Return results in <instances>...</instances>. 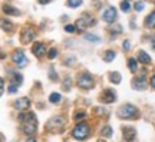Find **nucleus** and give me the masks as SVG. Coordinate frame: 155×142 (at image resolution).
I'll return each instance as SVG.
<instances>
[{"instance_id": "f257e3e1", "label": "nucleus", "mask_w": 155, "mask_h": 142, "mask_svg": "<svg viewBox=\"0 0 155 142\" xmlns=\"http://www.w3.org/2000/svg\"><path fill=\"white\" fill-rule=\"evenodd\" d=\"M19 121L22 122V129L26 135H32L38 131V121L33 112H26V114L19 115Z\"/></svg>"}, {"instance_id": "f03ea898", "label": "nucleus", "mask_w": 155, "mask_h": 142, "mask_svg": "<svg viewBox=\"0 0 155 142\" xmlns=\"http://www.w3.org/2000/svg\"><path fill=\"white\" fill-rule=\"evenodd\" d=\"M137 114H138L137 108H135L134 105H131V104L122 105L121 108H119V111H118V116L122 118V119H129V118H134V116H137Z\"/></svg>"}, {"instance_id": "7ed1b4c3", "label": "nucleus", "mask_w": 155, "mask_h": 142, "mask_svg": "<svg viewBox=\"0 0 155 142\" xmlns=\"http://www.w3.org/2000/svg\"><path fill=\"white\" fill-rule=\"evenodd\" d=\"M89 132H91V128H89L88 124L81 122V124H78V125L73 128L72 135L76 138V139H85V138H88Z\"/></svg>"}, {"instance_id": "20e7f679", "label": "nucleus", "mask_w": 155, "mask_h": 142, "mask_svg": "<svg viewBox=\"0 0 155 142\" xmlns=\"http://www.w3.org/2000/svg\"><path fill=\"white\" fill-rule=\"evenodd\" d=\"M63 125H65V121H63V118H61V116H56V118H52V119L46 124V129H48V131H50V132H55V134H58V132L63 128Z\"/></svg>"}, {"instance_id": "39448f33", "label": "nucleus", "mask_w": 155, "mask_h": 142, "mask_svg": "<svg viewBox=\"0 0 155 142\" xmlns=\"http://www.w3.org/2000/svg\"><path fill=\"white\" fill-rule=\"evenodd\" d=\"M95 23H96V20H95L94 17L89 16V15H85L83 17L78 19L76 23H75V26H76V29H79V30H85V29L94 26Z\"/></svg>"}, {"instance_id": "423d86ee", "label": "nucleus", "mask_w": 155, "mask_h": 142, "mask_svg": "<svg viewBox=\"0 0 155 142\" xmlns=\"http://www.w3.org/2000/svg\"><path fill=\"white\" fill-rule=\"evenodd\" d=\"M12 59H13V63H15L17 68H25V66L28 65V58L25 56L23 50H20V49L15 50V53H13V56H12Z\"/></svg>"}, {"instance_id": "0eeeda50", "label": "nucleus", "mask_w": 155, "mask_h": 142, "mask_svg": "<svg viewBox=\"0 0 155 142\" xmlns=\"http://www.w3.org/2000/svg\"><path fill=\"white\" fill-rule=\"evenodd\" d=\"M78 85L82 89H89V88L94 86V79L89 73H81L78 76Z\"/></svg>"}, {"instance_id": "6e6552de", "label": "nucleus", "mask_w": 155, "mask_h": 142, "mask_svg": "<svg viewBox=\"0 0 155 142\" xmlns=\"http://www.w3.org/2000/svg\"><path fill=\"white\" fill-rule=\"evenodd\" d=\"M35 39V30L30 28H25L22 30V35H20V40H22L23 45L30 43L32 40Z\"/></svg>"}, {"instance_id": "1a4fd4ad", "label": "nucleus", "mask_w": 155, "mask_h": 142, "mask_svg": "<svg viewBox=\"0 0 155 142\" xmlns=\"http://www.w3.org/2000/svg\"><path fill=\"white\" fill-rule=\"evenodd\" d=\"M101 101H102L104 104H112V102H115L116 101L115 92L111 91V89H105L104 92L101 93Z\"/></svg>"}, {"instance_id": "9d476101", "label": "nucleus", "mask_w": 155, "mask_h": 142, "mask_svg": "<svg viewBox=\"0 0 155 142\" xmlns=\"http://www.w3.org/2000/svg\"><path fill=\"white\" fill-rule=\"evenodd\" d=\"M102 19H104L106 23H114L116 20V9L115 7H108V9L104 12Z\"/></svg>"}, {"instance_id": "9b49d317", "label": "nucleus", "mask_w": 155, "mask_h": 142, "mask_svg": "<svg viewBox=\"0 0 155 142\" xmlns=\"http://www.w3.org/2000/svg\"><path fill=\"white\" fill-rule=\"evenodd\" d=\"M30 106V99L29 98H19L17 101H15V108L19 111H26Z\"/></svg>"}, {"instance_id": "f8f14e48", "label": "nucleus", "mask_w": 155, "mask_h": 142, "mask_svg": "<svg viewBox=\"0 0 155 142\" xmlns=\"http://www.w3.org/2000/svg\"><path fill=\"white\" fill-rule=\"evenodd\" d=\"M132 88L134 89H137V91H144L145 88H147V81H145V76L144 75H141L139 78H135L132 81Z\"/></svg>"}, {"instance_id": "ddd939ff", "label": "nucleus", "mask_w": 155, "mask_h": 142, "mask_svg": "<svg viewBox=\"0 0 155 142\" xmlns=\"http://www.w3.org/2000/svg\"><path fill=\"white\" fill-rule=\"evenodd\" d=\"M32 52H33V55L36 58H42L45 55V52H46V46L43 43H35L33 48H32Z\"/></svg>"}, {"instance_id": "4468645a", "label": "nucleus", "mask_w": 155, "mask_h": 142, "mask_svg": "<svg viewBox=\"0 0 155 142\" xmlns=\"http://www.w3.org/2000/svg\"><path fill=\"white\" fill-rule=\"evenodd\" d=\"M0 29H3L5 32H12L13 30V23L7 19H0Z\"/></svg>"}, {"instance_id": "2eb2a0df", "label": "nucleus", "mask_w": 155, "mask_h": 142, "mask_svg": "<svg viewBox=\"0 0 155 142\" xmlns=\"http://www.w3.org/2000/svg\"><path fill=\"white\" fill-rule=\"evenodd\" d=\"M3 12H5L6 15H10V16H19L20 15V12L15 9L13 6H9V5H5L3 6Z\"/></svg>"}, {"instance_id": "dca6fc26", "label": "nucleus", "mask_w": 155, "mask_h": 142, "mask_svg": "<svg viewBox=\"0 0 155 142\" xmlns=\"http://www.w3.org/2000/svg\"><path fill=\"white\" fill-rule=\"evenodd\" d=\"M138 60L141 62V63H144V65H150V63H151L150 55H147L144 50H141V52L138 53Z\"/></svg>"}, {"instance_id": "f3484780", "label": "nucleus", "mask_w": 155, "mask_h": 142, "mask_svg": "<svg viewBox=\"0 0 155 142\" xmlns=\"http://www.w3.org/2000/svg\"><path fill=\"white\" fill-rule=\"evenodd\" d=\"M124 138L127 141H131L135 138V129L134 128H124Z\"/></svg>"}, {"instance_id": "a211bd4d", "label": "nucleus", "mask_w": 155, "mask_h": 142, "mask_svg": "<svg viewBox=\"0 0 155 142\" xmlns=\"http://www.w3.org/2000/svg\"><path fill=\"white\" fill-rule=\"evenodd\" d=\"M10 81H12V83H15V85H22V82H23V76L20 75V73H12L10 75Z\"/></svg>"}, {"instance_id": "6ab92c4d", "label": "nucleus", "mask_w": 155, "mask_h": 142, "mask_svg": "<svg viewBox=\"0 0 155 142\" xmlns=\"http://www.w3.org/2000/svg\"><path fill=\"white\" fill-rule=\"evenodd\" d=\"M121 75L118 73V72H112L111 75H109V81H111L112 83H115V85H118V83H121Z\"/></svg>"}, {"instance_id": "aec40b11", "label": "nucleus", "mask_w": 155, "mask_h": 142, "mask_svg": "<svg viewBox=\"0 0 155 142\" xmlns=\"http://www.w3.org/2000/svg\"><path fill=\"white\" fill-rule=\"evenodd\" d=\"M147 26L148 28H155V12H152L150 16L147 17Z\"/></svg>"}, {"instance_id": "412c9836", "label": "nucleus", "mask_w": 155, "mask_h": 142, "mask_svg": "<svg viewBox=\"0 0 155 142\" xmlns=\"http://www.w3.org/2000/svg\"><path fill=\"white\" fill-rule=\"evenodd\" d=\"M128 68H129V71H131V72H137V69H138V65H137V59L131 58V59L128 60Z\"/></svg>"}, {"instance_id": "4be33fe9", "label": "nucleus", "mask_w": 155, "mask_h": 142, "mask_svg": "<svg viewBox=\"0 0 155 142\" xmlns=\"http://www.w3.org/2000/svg\"><path fill=\"white\" fill-rule=\"evenodd\" d=\"M49 102H52V104H59L61 102V95L59 93H50L49 96Z\"/></svg>"}, {"instance_id": "5701e85b", "label": "nucleus", "mask_w": 155, "mask_h": 142, "mask_svg": "<svg viewBox=\"0 0 155 142\" xmlns=\"http://www.w3.org/2000/svg\"><path fill=\"white\" fill-rule=\"evenodd\" d=\"M83 38L86 39V40H89V42H92V43H95V42H99V40H101L96 35H91V33H86Z\"/></svg>"}, {"instance_id": "b1692460", "label": "nucleus", "mask_w": 155, "mask_h": 142, "mask_svg": "<svg viewBox=\"0 0 155 142\" xmlns=\"http://www.w3.org/2000/svg\"><path fill=\"white\" fill-rule=\"evenodd\" d=\"M81 5H82V0H68V6H69V7H72V9L79 7Z\"/></svg>"}, {"instance_id": "393cba45", "label": "nucleus", "mask_w": 155, "mask_h": 142, "mask_svg": "<svg viewBox=\"0 0 155 142\" xmlns=\"http://www.w3.org/2000/svg\"><path fill=\"white\" fill-rule=\"evenodd\" d=\"M104 59H105V62H112V60L115 59V52H112V50H108Z\"/></svg>"}, {"instance_id": "a878e982", "label": "nucleus", "mask_w": 155, "mask_h": 142, "mask_svg": "<svg viewBox=\"0 0 155 142\" xmlns=\"http://www.w3.org/2000/svg\"><path fill=\"white\" fill-rule=\"evenodd\" d=\"M85 116H86V112H85V111H78V112H75V115H73V118H75V119L76 121H81L82 119V118H85Z\"/></svg>"}, {"instance_id": "bb28decb", "label": "nucleus", "mask_w": 155, "mask_h": 142, "mask_svg": "<svg viewBox=\"0 0 155 142\" xmlns=\"http://www.w3.org/2000/svg\"><path fill=\"white\" fill-rule=\"evenodd\" d=\"M102 135H104V137H112V128L111 126H105V128H104V129H102Z\"/></svg>"}, {"instance_id": "cd10ccee", "label": "nucleus", "mask_w": 155, "mask_h": 142, "mask_svg": "<svg viewBox=\"0 0 155 142\" xmlns=\"http://www.w3.org/2000/svg\"><path fill=\"white\" fill-rule=\"evenodd\" d=\"M58 56V49H55V48H52V49L49 50V53H48V58H49L50 60H53Z\"/></svg>"}, {"instance_id": "c85d7f7f", "label": "nucleus", "mask_w": 155, "mask_h": 142, "mask_svg": "<svg viewBox=\"0 0 155 142\" xmlns=\"http://www.w3.org/2000/svg\"><path fill=\"white\" fill-rule=\"evenodd\" d=\"M121 10L122 12H129V10H131V6H129V3H128L127 0L121 3Z\"/></svg>"}, {"instance_id": "c756f323", "label": "nucleus", "mask_w": 155, "mask_h": 142, "mask_svg": "<svg viewBox=\"0 0 155 142\" xmlns=\"http://www.w3.org/2000/svg\"><path fill=\"white\" fill-rule=\"evenodd\" d=\"M75 62H76V59H75L73 56H69V58H66V59H65V63H66L68 66H72Z\"/></svg>"}, {"instance_id": "7c9ffc66", "label": "nucleus", "mask_w": 155, "mask_h": 142, "mask_svg": "<svg viewBox=\"0 0 155 142\" xmlns=\"http://www.w3.org/2000/svg\"><path fill=\"white\" fill-rule=\"evenodd\" d=\"M121 32H122V26H119V25H116V26H114V28L111 29V33H114V35L121 33Z\"/></svg>"}, {"instance_id": "2f4dec72", "label": "nucleus", "mask_w": 155, "mask_h": 142, "mask_svg": "<svg viewBox=\"0 0 155 142\" xmlns=\"http://www.w3.org/2000/svg\"><path fill=\"white\" fill-rule=\"evenodd\" d=\"M65 30H66L68 33H73L75 30H76V26H72V25H66V26H65Z\"/></svg>"}, {"instance_id": "473e14b6", "label": "nucleus", "mask_w": 155, "mask_h": 142, "mask_svg": "<svg viewBox=\"0 0 155 142\" xmlns=\"http://www.w3.org/2000/svg\"><path fill=\"white\" fill-rule=\"evenodd\" d=\"M16 92H17V85L10 83V86H9V93H16Z\"/></svg>"}, {"instance_id": "72a5a7b5", "label": "nucleus", "mask_w": 155, "mask_h": 142, "mask_svg": "<svg viewBox=\"0 0 155 142\" xmlns=\"http://www.w3.org/2000/svg\"><path fill=\"white\" fill-rule=\"evenodd\" d=\"M142 9H144V3H142V2H137V3H135V10L141 12Z\"/></svg>"}, {"instance_id": "f704fd0d", "label": "nucleus", "mask_w": 155, "mask_h": 142, "mask_svg": "<svg viewBox=\"0 0 155 142\" xmlns=\"http://www.w3.org/2000/svg\"><path fill=\"white\" fill-rule=\"evenodd\" d=\"M50 75H49V78L52 79V81H58V76H56V72L53 71V69H50V72H49Z\"/></svg>"}, {"instance_id": "c9c22d12", "label": "nucleus", "mask_w": 155, "mask_h": 142, "mask_svg": "<svg viewBox=\"0 0 155 142\" xmlns=\"http://www.w3.org/2000/svg\"><path fill=\"white\" fill-rule=\"evenodd\" d=\"M129 46H131V45H129V42H128V40H125V42H124V49L128 50V49H129Z\"/></svg>"}, {"instance_id": "e433bc0d", "label": "nucleus", "mask_w": 155, "mask_h": 142, "mask_svg": "<svg viewBox=\"0 0 155 142\" xmlns=\"http://www.w3.org/2000/svg\"><path fill=\"white\" fill-rule=\"evenodd\" d=\"M95 109H96V111H95L96 114H99V115L104 114V108H95Z\"/></svg>"}, {"instance_id": "4c0bfd02", "label": "nucleus", "mask_w": 155, "mask_h": 142, "mask_svg": "<svg viewBox=\"0 0 155 142\" xmlns=\"http://www.w3.org/2000/svg\"><path fill=\"white\" fill-rule=\"evenodd\" d=\"M52 0H39V3L40 5H48V3H50Z\"/></svg>"}, {"instance_id": "58836bf2", "label": "nucleus", "mask_w": 155, "mask_h": 142, "mask_svg": "<svg viewBox=\"0 0 155 142\" xmlns=\"http://www.w3.org/2000/svg\"><path fill=\"white\" fill-rule=\"evenodd\" d=\"M151 86H152V88L155 89V75H154L152 78H151Z\"/></svg>"}, {"instance_id": "ea45409f", "label": "nucleus", "mask_w": 155, "mask_h": 142, "mask_svg": "<svg viewBox=\"0 0 155 142\" xmlns=\"http://www.w3.org/2000/svg\"><path fill=\"white\" fill-rule=\"evenodd\" d=\"M5 58H6V53L2 49H0V59H5Z\"/></svg>"}, {"instance_id": "a19ab883", "label": "nucleus", "mask_w": 155, "mask_h": 142, "mask_svg": "<svg viewBox=\"0 0 155 142\" xmlns=\"http://www.w3.org/2000/svg\"><path fill=\"white\" fill-rule=\"evenodd\" d=\"M2 88H3V79L0 78V89H2Z\"/></svg>"}, {"instance_id": "79ce46f5", "label": "nucleus", "mask_w": 155, "mask_h": 142, "mask_svg": "<svg viewBox=\"0 0 155 142\" xmlns=\"http://www.w3.org/2000/svg\"><path fill=\"white\" fill-rule=\"evenodd\" d=\"M3 139H5V137H3V135H0V141H3Z\"/></svg>"}, {"instance_id": "37998d69", "label": "nucleus", "mask_w": 155, "mask_h": 142, "mask_svg": "<svg viewBox=\"0 0 155 142\" xmlns=\"http://www.w3.org/2000/svg\"><path fill=\"white\" fill-rule=\"evenodd\" d=\"M152 49L155 50V40H154V43H152Z\"/></svg>"}, {"instance_id": "c03bdc74", "label": "nucleus", "mask_w": 155, "mask_h": 142, "mask_svg": "<svg viewBox=\"0 0 155 142\" xmlns=\"http://www.w3.org/2000/svg\"><path fill=\"white\" fill-rule=\"evenodd\" d=\"M2 93H3V88H2V89H0V96H2Z\"/></svg>"}, {"instance_id": "a18cd8bd", "label": "nucleus", "mask_w": 155, "mask_h": 142, "mask_svg": "<svg viewBox=\"0 0 155 142\" xmlns=\"http://www.w3.org/2000/svg\"><path fill=\"white\" fill-rule=\"evenodd\" d=\"M150 2H155V0H150Z\"/></svg>"}]
</instances>
